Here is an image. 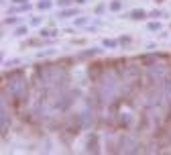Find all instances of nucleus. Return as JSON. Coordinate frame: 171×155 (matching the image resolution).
<instances>
[{"instance_id": "nucleus-1", "label": "nucleus", "mask_w": 171, "mask_h": 155, "mask_svg": "<svg viewBox=\"0 0 171 155\" xmlns=\"http://www.w3.org/2000/svg\"><path fill=\"white\" fill-rule=\"evenodd\" d=\"M131 16H133V18H145V12H143V10H133Z\"/></svg>"}, {"instance_id": "nucleus-5", "label": "nucleus", "mask_w": 171, "mask_h": 155, "mask_svg": "<svg viewBox=\"0 0 171 155\" xmlns=\"http://www.w3.org/2000/svg\"><path fill=\"white\" fill-rule=\"evenodd\" d=\"M71 14H75V10H65V12L61 14V16H71Z\"/></svg>"}, {"instance_id": "nucleus-2", "label": "nucleus", "mask_w": 171, "mask_h": 155, "mask_svg": "<svg viewBox=\"0 0 171 155\" xmlns=\"http://www.w3.org/2000/svg\"><path fill=\"white\" fill-rule=\"evenodd\" d=\"M120 6H122V4L118 2V0H114V2H112V6H110V8H112V10H120Z\"/></svg>"}, {"instance_id": "nucleus-4", "label": "nucleus", "mask_w": 171, "mask_h": 155, "mask_svg": "<svg viewBox=\"0 0 171 155\" xmlns=\"http://www.w3.org/2000/svg\"><path fill=\"white\" fill-rule=\"evenodd\" d=\"M71 2V0H59V6H67Z\"/></svg>"}, {"instance_id": "nucleus-6", "label": "nucleus", "mask_w": 171, "mask_h": 155, "mask_svg": "<svg viewBox=\"0 0 171 155\" xmlns=\"http://www.w3.org/2000/svg\"><path fill=\"white\" fill-rule=\"evenodd\" d=\"M77 2H83V0H77Z\"/></svg>"}, {"instance_id": "nucleus-3", "label": "nucleus", "mask_w": 171, "mask_h": 155, "mask_svg": "<svg viewBox=\"0 0 171 155\" xmlns=\"http://www.w3.org/2000/svg\"><path fill=\"white\" fill-rule=\"evenodd\" d=\"M49 6H51L49 2H39V8H41V10H47Z\"/></svg>"}]
</instances>
